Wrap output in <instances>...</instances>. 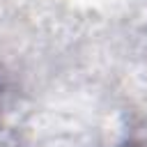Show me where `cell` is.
Here are the masks:
<instances>
[{"label":"cell","instance_id":"1","mask_svg":"<svg viewBox=\"0 0 147 147\" xmlns=\"http://www.w3.org/2000/svg\"><path fill=\"white\" fill-rule=\"evenodd\" d=\"M119 147H140L138 142H124V145H119Z\"/></svg>","mask_w":147,"mask_h":147}]
</instances>
